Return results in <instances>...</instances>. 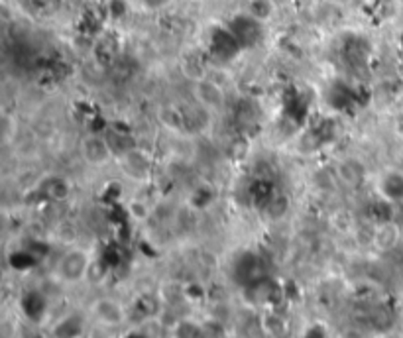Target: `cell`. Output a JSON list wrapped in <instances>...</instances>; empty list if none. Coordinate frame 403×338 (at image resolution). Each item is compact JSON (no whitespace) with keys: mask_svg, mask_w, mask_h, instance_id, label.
Returning <instances> with one entry per match:
<instances>
[{"mask_svg":"<svg viewBox=\"0 0 403 338\" xmlns=\"http://www.w3.org/2000/svg\"><path fill=\"white\" fill-rule=\"evenodd\" d=\"M91 272V256L83 248H69L57 260L55 274L63 283H81Z\"/></svg>","mask_w":403,"mask_h":338,"instance_id":"1","label":"cell"},{"mask_svg":"<svg viewBox=\"0 0 403 338\" xmlns=\"http://www.w3.org/2000/svg\"><path fill=\"white\" fill-rule=\"evenodd\" d=\"M229 28L234 34V37L238 39V44L244 48H254L262 42L264 37V24L258 22L256 18H252L248 12H240L231 18Z\"/></svg>","mask_w":403,"mask_h":338,"instance_id":"2","label":"cell"},{"mask_svg":"<svg viewBox=\"0 0 403 338\" xmlns=\"http://www.w3.org/2000/svg\"><path fill=\"white\" fill-rule=\"evenodd\" d=\"M91 314H93L95 323L110 326V328L123 326L128 319V313H126L123 303L112 299V297H98L97 301H93Z\"/></svg>","mask_w":403,"mask_h":338,"instance_id":"3","label":"cell"},{"mask_svg":"<svg viewBox=\"0 0 403 338\" xmlns=\"http://www.w3.org/2000/svg\"><path fill=\"white\" fill-rule=\"evenodd\" d=\"M81 156L89 166H105L112 159L114 150L110 145L109 138L100 134H89L81 142Z\"/></svg>","mask_w":403,"mask_h":338,"instance_id":"4","label":"cell"},{"mask_svg":"<svg viewBox=\"0 0 403 338\" xmlns=\"http://www.w3.org/2000/svg\"><path fill=\"white\" fill-rule=\"evenodd\" d=\"M193 95H195L197 105H201L208 112L220 110L224 107V89L208 77L197 79L195 87H193Z\"/></svg>","mask_w":403,"mask_h":338,"instance_id":"5","label":"cell"},{"mask_svg":"<svg viewBox=\"0 0 403 338\" xmlns=\"http://www.w3.org/2000/svg\"><path fill=\"white\" fill-rule=\"evenodd\" d=\"M242 49V46L238 44V39L234 37L229 26L224 28H217L211 34V53L220 61H231L234 55H238V51Z\"/></svg>","mask_w":403,"mask_h":338,"instance_id":"6","label":"cell"},{"mask_svg":"<svg viewBox=\"0 0 403 338\" xmlns=\"http://www.w3.org/2000/svg\"><path fill=\"white\" fill-rule=\"evenodd\" d=\"M120 159H123L124 173L134 181L146 179L150 171H152V159L140 148H130L128 152L120 154Z\"/></svg>","mask_w":403,"mask_h":338,"instance_id":"7","label":"cell"},{"mask_svg":"<svg viewBox=\"0 0 403 338\" xmlns=\"http://www.w3.org/2000/svg\"><path fill=\"white\" fill-rule=\"evenodd\" d=\"M402 240V229L395 220L379 222L374 229V240L372 244L378 248L379 252H390Z\"/></svg>","mask_w":403,"mask_h":338,"instance_id":"8","label":"cell"},{"mask_svg":"<svg viewBox=\"0 0 403 338\" xmlns=\"http://www.w3.org/2000/svg\"><path fill=\"white\" fill-rule=\"evenodd\" d=\"M379 193L390 203H403V173L388 171L379 181Z\"/></svg>","mask_w":403,"mask_h":338,"instance_id":"9","label":"cell"},{"mask_svg":"<svg viewBox=\"0 0 403 338\" xmlns=\"http://www.w3.org/2000/svg\"><path fill=\"white\" fill-rule=\"evenodd\" d=\"M244 12L250 14L252 18H256L258 22L268 24L278 12V4H276V0H246Z\"/></svg>","mask_w":403,"mask_h":338,"instance_id":"10","label":"cell"},{"mask_svg":"<svg viewBox=\"0 0 403 338\" xmlns=\"http://www.w3.org/2000/svg\"><path fill=\"white\" fill-rule=\"evenodd\" d=\"M55 338H79L83 332V323L77 317H63L55 326Z\"/></svg>","mask_w":403,"mask_h":338,"instance_id":"11","label":"cell"},{"mask_svg":"<svg viewBox=\"0 0 403 338\" xmlns=\"http://www.w3.org/2000/svg\"><path fill=\"white\" fill-rule=\"evenodd\" d=\"M173 338H203V325L191 319H181L173 326Z\"/></svg>","mask_w":403,"mask_h":338,"instance_id":"12","label":"cell"},{"mask_svg":"<svg viewBox=\"0 0 403 338\" xmlns=\"http://www.w3.org/2000/svg\"><path fill=\"white\" fill-rule=\"evenodd\" d=\"M112 330H114V328H110V326H105V325H100V323H95V325L89 328L87 338H114Z\"/></svg>","mask_w":403,"mask_h":338,"instance_id":"13","label":"cell"},{"mask_svg":"<svg viewBox=\"0 0 403 338\" xmlns=\"http://www.w3.org/2000/svg\"><path fill=\"white\" fill-rule=\"evenodd\" d=\"M128 12V4L126 0H110L109 2V14L112 18H123Z\"/></svg>","mask_w":403,"mask_h":338,"instance_id":"14","label":"cell"},{"mask_svg":"<svg viewBox=\"0 0 403 338\" xmlns=\"http://www.w3.org/2000/svg\"><path fill=\"white\" fill-rule=\"evenodd\" d=\"M138 2L150 12H158V10H163L165 6H170L173 0H138Z\"/></svg>","mask_w":403,"mask_h":338,"instance_id":"15","label":"cell"},{"mask_svg":"<svg viewBox=\"0 0 403 338\" xmlns=\"http://www.w3.org/2000/svg\"><path fill=\"white\" fill-rule=\"evenodd\" d=\"M356 4H358V8L372 12V10H378L382 6V0H356Z\"/></svg>","mask_w":403,"mask_h":338,"instance_id":"16","label":"cell"}]
</instances>
